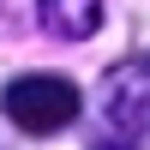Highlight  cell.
Returning <instances> with one entry per match:
<instances>
[{"mask_svg":"<svg viewBox=\"0 0 150 150\" xmlns=\"http://www.w3.org/2000/svg\"><path fill=\"white\" fill-rule=\"evenodd\" d=\"M30 18L54 42H90L102 30V0H30Z\"/></svg>","mask_w":150,"mask_h":150,"instance_id":"obj_3","label":"cell"},{"mask_svg":"<svg viewBox=\"0 0 150 150\" xmlns=\"http://www.w3.org/2000/svg\"><path fill=\"white\" fill-rule=\"evenodd\" d=\"M96 108H102L108 132H120V138H150V54H132V60H120L114 72H102Z\"/></svg>","mask_w":150,"mask_h":150,"instance_id":"obj_2","label":"cell"},{"mask_svg":"<svg viewBox=\"0 0 150 150\" xmlns=\"http://www.w3.org/2000/svg\"><path fill=\"white\" fill-rule=\"evenodd\" d=\"M0 114L18 132L48 138V132H66L72 120H78V90H72L66 78H54V72H24V78H12L6 90H0Z\"/></svg>","mask_w":150,"mask_h":150,"instance_id":"obj_1","label":"cell"}]
</instances>
